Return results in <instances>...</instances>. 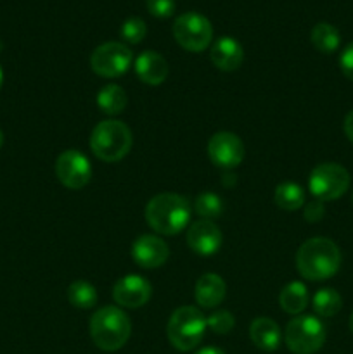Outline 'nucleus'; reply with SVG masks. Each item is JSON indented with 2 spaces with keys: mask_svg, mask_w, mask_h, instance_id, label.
<instances>
[{
  "mask_svg": "<svg viewBox=\"0 0 353 354\" xmlns=\"http://www.w3.org/2000/svg\"><path fill=\"white\" fill-rule=\"evenodd\" d=\"M151 294L152 287L149 280H145L141 275L128 273L114 283L113 299L121 308L135 310V308H142L144 304H147L151 299Z\"/></svg>",
  "mask_w": 353,
  "mask_h": 354,
  "instance_id": "12",
  "label": "nucleus"
},
{
  "mask_svg": "<svg viewBox=\"0 0 353 354\" xmlns=\"http://www.w3.org/2000/svg\"><path fill=\"white\" fill-rule=\"evenodd\" d=\"M324 214H325V207H324V203H322V201H318V199L311 201L310 204H307V206H305L303 216L308 223H318V221L324 218Z\"/></svg>",
  "mask_w": 353,
  "mask_h": 354,
  "instance_id": "29",
  "label": "nucleus"
},
{
  "mask_svg": "<svg viewBox=\"0 0 353 354\" xmlns=\"http://www.w3.org/2000/svg\"><path fill=\"white\" fill-rule=\"evenodd\" d=\"M2 83H3V73H2V68H0V88H2Z\"/></svg>",
  "mask_w": 353,
  "mask_h": 354,
  "instance_id": "34",
  "label": "nucleus"
},
{
  "mask_svg": "<svg viewBox=\"0 0 353 354\" xmlns=\"http://www.w3.org/2000/svg\"><path fill=\"white\" fill-rule=\"evenodd\" d=\"M210 57L215 68L230 73L241 68L242 61H244V50L235 38L221 37L211 47Z\"/></svg>",
  "mask_w": 353,
  "mask_h": 354,
  "instance_id": "15",
  "label": "nucleus"
},
{
  "mask_svg": "<svg viewBox=\"0 0 353 354\" xmlns=\"http://www.w3.org/2000/svg\"><path fill=\"white\" fill-rule=\"evenodd\" d=\"M145 221L156 234L168 237L180 234L190 221L189 201L173 192L158 194L145 206Z\"/></svg>",
  "mask_w": 353,
  "mask_h": 354,
  "instance_id": "2",
  "label": "nucleus"
},
{
  "mask_svg": "<svg viewBox=\"0 0 353 354\" xmlns=\"http://www.w3.org/2000/svg\"><path fill=\"white\" fill-rule=\"evenodd\" d=\"M135 73L145 85H161L168 76V62L159 52L144 50L135 59Z\"/></svg>",
  "mask_w": 353,
  "mask_h": 354,
  "instance_id": "16",
  "label": "nucleus"
},
{
  "mask_svg": "<svg viewBox=\"0 0 353 354\" xmlns=\"http://www.w3.org/2000/svg\"><path fill=\"white\" fill-rule=\"evenodd\" d=\"M350 173L338 162H322L315 166L308 178V189L318 201H336L345 196L350 187Z\"/></svg>",
  "mask_w": 353,
  "mask_h": 354,
  "instance_id": "7",
  "label": "nucleus"
},
{
  "mask_svg": "<svg viewBox=\"0 0 353 354\" xmlns=\"http://www.w3.org/2000/svg\"><path fill=\"white\" fill-rule=\"evenodd\" d=\"M339 68H341L343 75L353 82V41L345 47V50L339 55Z\"/></svg>",
  "mask_w": 353,
  "mask_h": 354,
  "instance_id": "30",
  "label": "nucleus"
},
{
  "mask_svg": "<svg viewBox=\"0 0 353 354\" xmlns=\"http://www.w3.org/2000/svg\"><path fill=\"white\" fill-rule=\"evenodd\" d=\"M68 301L80 310H90L97 304V290L85 280H76L68 287Z\"/></svg>",
  "mask_w": 353,
  "mask_h": 354,
  "instance_id": "24",
  "label": "nucleus"
},
{
  "mask_svg": "<svg viewBox=\"0 0 353 354\" xmlns=\"http://www.w3.org/2000/svg\"><path fill=\"white\" fill-rule=\"evenodd\" d=\"M0 48H2V44H0Z\"/></svg>",
  "mask_w": 353,
  "mask_h": 354,
  "instance_id": "36",
  "label": "nucleus"
},
{
  "mask_svg": "<svg viewBox=\"0 0 353 354\" xmlns=\"http://www.w3.org/2000/svg\"><path fill=\"white\" fill-rule=\"evenodd\" d=\"M352 201H353V196H352Z\"/></svg>",
  "mask_w": 353,
  "mask_h": 354,
  "instance_id": "37",
  "label": "nucleus"
},
{
  "mask_svg": "<svg viewBox=\"0 0 353 354\" xmlns=\"http://www.w3.org/2000/svg\"><path fill=\"white\" fill-rule=\"evenodd\" d=\"M194 211L201 220H215L224 213V201L213 192H203L194 201Z\"/></svg>",
  "mask_w": 353,
  "mask_h": 354,
  "instance_id": "25",
  "label": "nucleus"
},
{
  "mask_svg": "<svg viewBox=\"0 0 353 354\" xmlns=\"http://www.w3.org/2000/svg\"><path fill=\"white\" fill-rule=\"evenodd\" d=\"M168 244L158 235L144 234L132 244V258L142 268H159L168 261Z\"/></svg>",
  "mask_w": 353,
  "mask_h": 354,
  "instance_id": "13",
  "label": "nucleus"
},
{
  "mask_svg": "<svg viewBox=\"0 0 353 354\" xmlns=\"http://www.w3.org/2000/svg\"><path fill=\"white\" fill-rule=\"evenodd\" d=\"M120 35L127 44H141L147 35V26L141 17H128L120 28Z\"/></svg>",
  "mask_w": 353,
  "mask_h": 354,
  "instance_id": "26",
  "label": "nucleus"
},
{
  "mask_svg": "<svg viewBox=\"0 0 353 354\" xmlns=\"http://www.w3.org/2000/svg\"><path fill=\"white\" fill-rule=\"evenodd\" d=\"M145 7L154 17L166 19L175 12V0H145Z\"/></svg>",
  "mask_w": 353,
  "mask_h": 354,
  "instance_id": "28",
  "label": "nucleus"
},
{
  "mask_svg": "<svg viewBox=\"0 0 353 354\" xmlns=\"http://www.w3.org/2000/svg\"><path fill=\"white\" fill-rule=\"evenodd\" d=\"M343 128H345V133H346V137H348V140L353 144V111H350V113L346 114Z\"/></svg>",
  "mask_w": 353,
  "mask_h": 354,
  "instance_id": "31",
  "label": "nucleus"
},
{
  "mask_svg": "<svg viewBox=\"0 0 353 354\" xmlns=\"http://www.w3.org/2000/svg\"><path fill=\"white\" fill-rule=\"evenodd\" d=\"M173 37L176 44L189 52H203L213 38V26L199 12L180 14L173 23Z\"/></svg>",
  "mask_w": 353,
  "mask_h": 354,
  "instance_id": "8",
  "label": "nucleus"
},
{
  "mask_svg": "<svg viewBox=\"0 0 353 354\" xmlns=\"http://www.w3.org/2000/svg\"><path fill=\"white\" fill-rule=\"evenodd\" d=\"M273 201L284 211L301 209V206L305 204V190L298 183L284 182L277 185L275 192H273Z\"/></svg>",
  "mask_w": 353,
  "mask_h": 354,
  "instance_id": "23",
  "label": "nucleus"
},
{
  "mask_svg": "<svg viewBox=\"0 0 353 354\" xmlns=\"http://www.w3.org/2000/svg\"><path fill=\"white\" fill-rule=\"evenodd\" d=\"M3 145V133H2V130H0V147H2Z\"/></svg>",
  "mask_w": 353,
  "mask_h": 354,
  "instance_id": "35",
  "label": "nucleus"
},
{
  "mask_svg": "<svg viewBox=\"0 0 353 354\" xmlns=\"http://www.w3.org/2000/svg\"><path fill=\"white\" fill-rule=\"evenodd\" d=\"M187 245L201 256H211L220 249L221 232L211 220H197L187 230Z\"/></svg>",
  "mask_w": 353,
  "mask_h": 354,
  "instance_id": "14",
  "label": "nucleus"
},
{
  "mask_svg": "<svg viewBox=\"0 0 353 354\" xmlns=\"http://www.w3.org/2000/svg\"><path fill=\"white\" fill-rule=\"evenodd\" d=\"M206 328V318L197 308L182 306L173 311L170 317L166 334L173 348L185 353L201 344Z\"/></svg>",
  "mask_w": 353,
  "mask_h": 354,
  "instance_id": "5",
  "label": "nucleus"
},
{
  "mask_svg": "<svg viewBox=\"0 0 353 354\" xmlns=\"http://www.w3.org/2000/svg\"><path fill=\"white\" fill-rule=\"evenodd\" d=\"M284 341L294 354H314L324 346L325 327L314 315H298L286 325Z\"/></svg>",
  "mask_w": 353,
  "mask_h": 354,
  "instance_id": "6",
  "label": "nucleus"
},
{
  "mask_svg": "<svg viewBox=\"0 0 353 354\" xmlns=\"http://www.w3.org/2000/svg\"><path fill=\"white\" fill-rule=\"evenodd\" d=\"M206 325L215 332V334L225 335V334H228L232 328H234V325H235L234 315L227 310L213 311V313L206 318Z\"/></svg>",
  "mask_w": 353,
  "mask_h": 354,
  "instance_id": "27",
  "label": "nucleus"
},
{
  "mask_svg": "<svg viewBox=\"0 0 353 354\" xmlns=\"http://www.w3.org/2000/svg\"><path fill=\"white\" fill-rule=\"evenodd\" d=\"M311 306H314V311L318 317L331 318L341 311L343 297L338 290L331 289V287H322L315 292L314 299H311Z\"/></svg>",
  "mask_w": 353,
  "mask_h": 354,
  "instance_id": "21",
  "label": "nucleus"
},
{
  "mask_svg": "<svg viewBox=\"0 0 353 354\" xmlns=\"http://www.w3.org/2000/svg\"><path fill=\"white\" fill-rule=\"evenodd\" d=\"M55 175L66 189L80 190L92 178V166L83 152L68 149L55 161Z\"/></svg>",
  "mask_w": 353,
  "mask_h": 354,
  "instance_id": "10",
  "label": "nucleus"
},
{
  "mask_svg": "<svg viewBox=\"0 0 353 354\" xmlns=\"http://www.w3.org/2000/svg\"><path fill=\"white\" fill-rule=\"evenodd\" d=\"M134 137L130 128L118 120H104L90 135V149L104 162H118L130 152Z\"/></svg>",
  "mask_w": 353,
  "mask_h": 354,
  "instance_id": "4",
  "label": "nucleus"
},
{
  "mask_svg": "<svg viewBox=\"0 0 353 354\" xmlns=\"http://www.w3.org/2000/svg\"><path fill=\"white\" fill-rule=\"evenodd\" d=\"M194 354H225V353L221 351V349H218V348H203V349H199V351L194 353Z\"/></svg>",
  "mask_w": 353,
  "mask_h": 354,
  "instance_id": "32",
  "label": "nucleus"
},
{
  "mask_svg": "<svg viewBox=\"0 0 353 354\" xmlns=\"http://www.w3.org/2000/svg\"><path fill=\"white\" fill-rule=\"evenodd\" d=\"M348 325H350V330H352V334H353V313H352V317H350Z\"/></svg>",
  "mask_w": 353,
  "mask_h": 354,
  "instance_id": "33",
  "label": "nucleus"
},
{
  "mask_svg": "<svg viewBox=\"0 0 353 354\" xmlns=\"http://www.w3.org/2000/svg\"><path fill=\"white\" fill-rule=\"evenodd\" d=\"M89 330L97 348L113 353L128 342L132 334V322L121 308L104 306L92 315Z\"/></svg>",
  "mask_w": 353,
  "mask_h": 354,
  "instance_id": "3",
  "label": "nucleus"
},
{
  "mask_svg": "<svg viewBox=\"0 0 353 354\" xmlns=\"http://www.w3.org/2000/svg\"><path fill=\"white\" fill-rule=\"evenodd\" d=\"M249 337H251L253 344L256 348L266 353L275 351L280 346V341H282L279 325L266 317H260L253 320L251 327H249Z\"/></svg>",
  "mask_w": 353,
  "mask_h": 354,
  "instance_id": "18",
  "label": "nucleus"
},
{
  "mask_svg": "<svg viewBox=\"0 0 353 354\" xmlns=\"http://www.w3.org/2000/svg\"><path fill=\"white\" fill-rule=\"evenodd\" d=\"M225 294H227V286H225L224 279L217 273H204L197 280L196 289H194L196 303L204 310L217 308L225 299Z\"/></svg>",
  "mask_w": 353,
  "mask_h": 354,
  "instance_id": "17",
  "label": "nucleus"
},
{
  "mask_svg": "<svg viewBox=\"0 0 353 354\" xmlns=\"http://www.w3.org/2000/svg\"><path fill=\"white\" fill-rule=\"evenodd\" d=\"M244 144L232 131H218L208 142V156L218 168L232 169L244 159Z\"/></svg>",
  "mask_w": 353,
  "mask_h": 354,
  "instance_id": "11",
  "label": "nucleus"
},
{
  "mask_svg": "<svg viewBox=\"0 0 353 354\" xmlns=\"http://www.w3.org/2000/svg\"><path fill=\"white\" fill-rule=\"evenodd\" d=\"M134 52L121 41H106L90 55V68L102 78H118L130 69Z\"/></svg>",
  "mask_w": 353,
  "mask_h": 354,
  "instance_id": "9",
  "label": "nucleus"
},
{
  "mask_svg": "<svg viewBox=\"0 0 353 354\" xmlns=\"http://www.w3.org/2000/svg\"><path fill=\"white\" fill-rule=\"evenodd\" d=\"M310 40L311 45L322 54H332V52L338 50L339 44H341L339 31L329 23L315 24L310 33Z\"/></svg>",
  "mask_w": 353,
  "mask_h": 354,
  "instance_id": "22",
  "label": "nucleus"
},
{
  "mask_svg": "<svg viewBox=\"0 0 353 354\" xmlns=\"http://www.w3.org/2000/svg\"><path fill=\"white\" fill-rule=\"evenodd\" d=\"M341 266V252L332 241L315 237L303 242L296 252V268L303 279L311 282L332 279Z\"/></svg>",
  "mask_w": 353,
  "mask_h": 354,
  "instance_id": "1",
  "label": "nucleus"
},
{
  "mask_svg": "<svg viewBox=\"0 0 353 354\" xmlns=\"http://www.w3.org/2000/svg\"><path fill=\"white\" fill-rule=\"evenodd\" d=\"M279 303L280 308H282L286 313L294 315H301V311L308 306V289L305 283L301 282H291L280 290L279 296Z\"/></svg>",
  "mask_w": 353,
  "mask_h": 354,
  "instance_id": "20",
  "label": "nucleus"
},
{
  "mask_svg": "<svg viewBox=\"0 0 353 354\" xmlns=\"http://www.w3.org/2000/svg\"><path fill=\"white\" fill-rule=\"evenodd\" d=\"M97 106L107 116H118L127 107V93L116 83H107L97 93Z\"/></svg>",
  "mask_w": 353,
  "mask_h": 354,
  "instance_id": "19",
  "label": "nucleus"
}]
</instances>
